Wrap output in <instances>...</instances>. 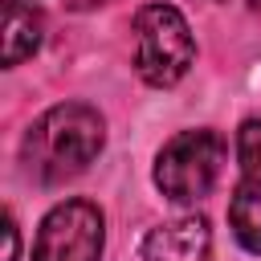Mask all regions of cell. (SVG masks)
<instances>
[{"label":"cell","instance_id":"1","mask_svg":"<svg viewBox=\"0 0 261 261\" xmlns=\"http://www.w3.org/2000/svg\"><path fill=\"white\" fill-rule=\"evenodd\" d=\"M106 147V122L86 102H57L49 106L20 143L24 171L37 184H65L82 175Z\"/></svg>","mask_w":261,"mask_h":261},{"label":"cell","instance_id":"2","mask_svg":"<svg viewBox=\"0 0 261 261\" xmlns=\"http://www.w3.org/2000/svg\"><path fill=\"white\" fill-rule=\"evenodd\" d=\"M196 61V41L175 4H143L135 12V69L147 86H175Z\"/></svg>","mask_w":261,"mask_h":261},{"label":"cell","instance_id":"3","mask_svg":"<svg viewBox=\"0 0 261 261\" xmlns=\"http://www.w3.org/2000/svg\"><path fill=\"white\" fill-rule=\"evenodd\" d=\"M228 147L216 130H179L155 155V188L175 204H196L212 192Z\"/></svg>","mask_w":261,"mask_h":261},{"label":"cell","instance_id":"4","mask_svg":"<svg viewBox=\"0 0 261 261\" xmlns=\"http://www.w3.org/2000/svg\"><path fill=\"white\" fill-rule=\"evenodd\" d=\"M106 245V224L98 204L90 200H61L45 212L37 241H33V261H98Z\"/></svg>","mask_w":261,"mask_h":261},{"label":"cell","instance_id":"5","mask_svg":"<svg viewBox=\"0 0 261 261\" xmlns=\"http://www.w3.org/2000/svg\"><path fill=\"white\" fill-rule=\"evenodd\" d=\"M212 228L204 216H179L147 232L143 261H208Z\"/></svg>","mask_w":261,"mask_h":261},{"label":"cell","instance_id":"6","mask_svg":"<svg viewBox=\"0 0 261 261\" xmlns=\"http://www.w3.org/2000/svg\"><path fill=\"white\" fill-rule=\"evenodd\" d=\"M41 12L20 0H4V65H20L41 49Z\"/></svg>","mask_w":261,"mask_h":261},{"label":"cell","instance_id":"7","mask_svg":"<svg viewBox=\"0 0 261 261\" xmlns=\"http://www.w3.org/2000/svg\"><path fill=\"white\" fill-rule=\"evenodd\" d=\"M228 224L245 253H261V192L249 184H237L228 200Z\"/></svg>","mask_w":261,"mask_h":261},{"label":"cell","instance_id":"8","mask_svg":"<svg viewBox=\"0 0 261 261\" xmlns=\"http://www.w3.org/2000/svg\"><path fill=\"white\" fill-rule=\"evenodd\" d=\"M237 159H241V184L261 192V118H249L237 130Z\"/></svg>","mask_w":261,"mask_h":261},{"label":"cell","instance_id":"9","mask_svg":"<svg viewBox=\"0 0 261 261\" xmlns=\"http://www.w3.org/2000/svg\"><path fill=\"white\" fill-rule=\"evenodd\" d=\"M16 245H20L16 220H12V212H4V261H16Z\"/></svg>","mask_w":261,"mask_h":261},{"label":"cell","instance_id":"10","mask_svg":"<svg viewBox=\"0 0 261 261\" xmlns=\"http://www.w3.org/2000/svg\"><path fill=\"white\" fill-rule=\"evenodd\" d=\"M249 4H261V0H249Z\"/></svg>","mask_w":261,"mask_h":261}]
</instances>
